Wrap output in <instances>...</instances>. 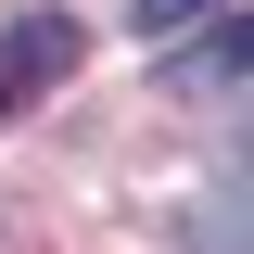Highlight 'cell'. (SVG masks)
Here are the masks:
<instances>
[{
    "label": "cell",
    "mask_w": 254,
    "mask_h": 254,
    "mask_svg": "<svg viewBox=\"0 0 254 254\" xmlns=\"http://www.w3.org/2000/svg\"><path fill=\"white\" fill-rule=\"evenodd\" d=\"M216 0H140V38H178V26H203Z\"/></svg>",
    "instance_id": "3957f363"
},
{
    "label": "cell",
    "mask_w": 254,
    "mask_h": 254,
    "mask_svg": "<svg viewBox=\"0 0 254 254\" xmlns=\"http://www.w3.org/2000/svg\"><path fill=\"white\" fill-rule=\"evenodd\" d=\"M0 64H13V76H0V102H26V89H51V76H76V64H89V26H76V13H26Z\"/></svg>",
    "instance_id": "6da1fadb"
},
{
    "label": "cell",
    "mask_w": 254,
    "mask_h": 254,
    "mask_svg": "<svg viewBox=\"0 0 254 254\" xmlns=\"http://www.w3.org/2000/svg\"><path fill=\"white\" fill-rule=\"evenodd\" d=\"M178 89H190V102H216V89H242V26H216V38H190V51H178Z\"/></svg>",
    "instance_id": "7a4b0ae2"
}]
</instances>
